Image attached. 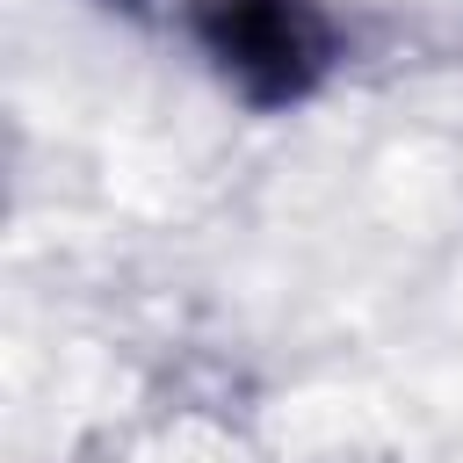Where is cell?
Segmentation results:
<instances>
[{
  "label": "cell",
  "mask_w": 463,
  "mask_h": 463,
  "mask_svg": "<svg viewBox=\"0 0 463 463\" xmlns=\"http://www.w3.org/2000/svg\"><path fill=\"white\" fill-rule=\"evenodd\" d=\"M181 22L210 80L253 116L311 109L347 65L333 0H188Z\"/></svg>",
  "instance_id": "obj_1"
},
{
  "label": "cell",
  "mask_w": 463,
  "mask_h": 463,
  "mask_svg": "<svg viewBox=\"0 0 463 463\" xmlns=\"http://www.w3.org/2000/svg\"><path fill=\"white\" fill-rule=\"evenodd\" d=\"M101 7H116V14H152V0H101Z\"/></svg>",
  "instance_id": "obj_2"
}]
</instances>
